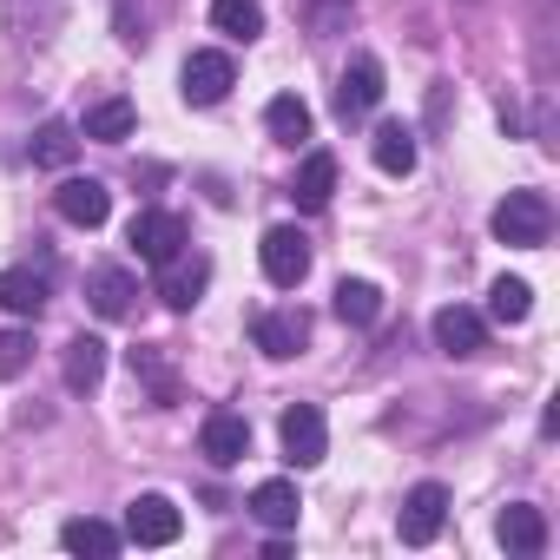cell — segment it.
<instances>
[{
	"label": "cell",
	"mask_w": 560,
	"mask_h": 560,
	"mask_svg": "<svg viewBox=\"0 0 560 560\" xmlns=\"http://www.w3.org/2000/svg\"><path fill=\"white\" fill-rule=\"evenodd\" d=\"M60 547H67V553H100V560H113V553L126 547V534L86 514V521H67V527H60Z\"/></svg>",
	"instance_id": "obj_22"
},
{
	"label": "cell",
	"mask_w": 560,
	"mask_h": 560,
	"mask_svg": "<svg viewBox=\"0 0 560 560\" xmlns=\"http://www.w3.org/2000/svg\"><path fill=\"white\" fill-rule=\"evenodd\" d=\"M132 250H139L145 264H172V257L185 250V218H178V211H139V218H132Z\"/></svg>",
	"instance_id": "obj_11"
},
{
	"label": "cell",
	"mask_w": 560,
	"mask_h": 560,
	"mask_svg": "<svg viewBox=\"0 0 560 560\" xmlns=\"http://www.w3.org/2000/svg\"><path fill=\"white\" fill-rule=\"evenodd\" d=\"M250 343H257L270 363H284V357H298V350L311 343V317H304V311H257V317H250Z\"/></svg>",
	"instance_id": "obj_6"
},
{
	"label": "cell",
	"mask_w": 560,
	"mask_h": 560,
	"mask_svg": "<svg viewBox=\"0 0 560 560\" xmlns=\"http://www.w3.org/2000/svg\"><path fill=\"white\" fill-rule=\"evenodd\" d=\"M481 343H488L481 311H468V304L435 311V350H442V357H481Z\"/></svg>",
	"instance_id": "obj_13"
},
{
	"label": "cell",
	"mask_w": 560,
	"mask_h": 560,
	"mask_svg": "<svg viewBox=\"0 0 560 560\" xmlns=\"http://www.w3.org/2000/svg\"><path fill=\"white\" fill-rule=\"evenodd\" d=\"M211 27L231 40H257L264 34V8L257 0H211Z\"/></svg>",
	"instance_id": "obj_26"
},
{
	"label": "cell",
	"mask_w": 560,
	"mask_h": 560,
	"mask_svg": "<svg viewBox=\"0 0 560 560\" xmlns=\"http://www.w3.org/2000/svg\"><path fill=\"white\" fill-rule=\"evenodd\" d=\"M165 277H159V298L172 304V311H191L198 298H205V284H211V257H172V264H159Z\"/></svg>",
	"instance_id": "obj_14"
},
{
	"label": "cell",
	"mask_w": 560,
	"mask_h": 560,
	"mask_svg": "<svg viewBox=\"0 0 560 560\" xmlns=\"http://www.w3.org/2000/svg\"><path fill=\"white\" fill-rule=\"evenodd\" d=\"M527 311H534L527 277H494V284H488V317L494 324H527Z\"/></svg>",
	"instance_id": "obj_25"
},
{
	"label": "cell",
	"mask_w": 560,
	"mask_h": 560,
	"mask_svg": "<svg viewBox=\"0 0 560 560\" xmlns=\"http://www.w3.org/2000/svg\"><path fill=\"white\" fill-rule=\"evenodd\" d=\"M185 534V514L165 501V494H139L132 508H126V540L132 547H172Z\"/></svg>",
	"instance_id": "obj_5"
},
{
	"label": "cell",
	"mask_w": 560,
	"mask_h": 560,
	"mask_svg": "<svg viewBox=\"0 0 560 560\" xmlns=\"http://www.w3.org/2000/svg\"><path fill=\"white\" fill-rule=\"evenodd\" d=\"M383 106V60L376 54H357L350 67H343V80H337V113L343 119H363V113H376Z\"/></svg>",
	"instance_id": "obj_7"
},
{
	"label": "cell",
	"mask_w": 560,
	"mask_h": 560,
	"mask_svg": "<svg viewBox=\"0 0 560 560\" xmlns=\"http://www.w3.org/2000/svg\"><path fill=\"white\" fill-rule=\"evenodd\" d=\"M337 317L357 324V330H370L383 317V291L370 284V277H343V284H337Z\"/></svg>",
	"instance_id": "obj_23"
},
{
	"label": "cell",
	"mask_w": 560,
	"mask_h": 560,
	"mask_svg": "<svg viewBox=\"0 0 560 560\" xmlns=\"http://www.w3.org/2000/svg\"><path fill=\"white\" fill-rule=\"evenodd\" d=\"M60 370H67V389H73V396L100 389V376H106V343H100V337H73Z\"/></svg>",
	"instance_id": "obj_21"
},
{
	"label": "cell",
	"mask_w": 560,
	"mask_h": 560,
	"mask_svg": "<svg viewBox=\"0 0 560 560\" xmlns=\"http://www.w3.org/2000/svg\"><path fill=\"white\" fill-rule=\"evenodd\" d=\"M73 152H80V126H67V119H47V126L34 132V165H47V172H67V165H73Z\"/></svg>",
	"instance_id": "obj_24"
},
{
	"label": "cell",
	"mask_w": 560,
	"mask_h": 560,
	"mask_svg": "<svg viewBox=\"0 0 560 560\" xmlns=\"http://www.w3.org/2000/svg\"><path fill=\"white\" fill-rule=\"evenodd\" d=\"M178 80H185V100H191V106H218V100L237 86V67H231V54H211V47H205V54L185 60Z\"/></svg>",
	"instance_id": "obj_9"
},
{
	"label": "cell",
	"mask_w": 560,
	"mask_h": 560,
	"mask_svg": "<svg viewBox=\"0 0 560 560\" xmlns=\"http://www.w3.org/2000/svg\"><path fill=\"white\" fill-rule=\"evenodd\" d=\"M277 435H284V462H291V468H317V462L330 455V429H324V409H311V402L284 409Z\"/></svg>",
	"instance_id": "obj_3"
},
{
	"label": "cell",
	"mask_w": 560,
	"mask_h": 560,
	"mask_svg": "<svg viewBox=\"0 0 560 560\" xmlns=\"http://www.w3.org/2000/svg\"><path fill=\"white\" fill-rule=\"evenodd\" d=\"M54 211H60L67 224H80V231H100V224L113 218V191H106L100 178H67V185L54 191Z\"/></svg>",
	"instance_id": "obj_10"
},
{
	"label": "cell",
	"mask_w": 560,
	"mask_h": 560,
	"mask_svg": "<svg viewBox=\"0 0 560 560\" xmlns=\"http://www.w3.org/2000/svg\"><path fill=\"white\" fill-rule=\"evenodd\" d=\"M370 159H376V172H389V178H409V172H416V132H409V126H376V139H370Z\"/></svg>",
	"instance_id": "obj_20"
},
{
	"label": "cell",
	"mask_w": 560,
	"mask_h": 560,
	"mask_svg": "<svg viewBox=\"0 0 560 560\" xmlns=\"http://www.w3.org/2000/svg\"><path fill=\"white\" fill-rule=\"evenodd\" d=\"M270 534H291L298 527V514H304V501H298V481H257L250 488V501H244Z\"/></svg>",
	"instance_id": "obj_15"
},
{
	"label": "cell",
	"mask_w": 560,
	"mask_h": 560,
	"mask_svg": "<svg viewBox=\"0 0 560 560\" xmlns=\"http://www.w3.org/2000/svg\"><path fill=\"white\" fill-rule=\"evenodd\" d=\"M47 298H54L47 270H27V264L0 270V311H14V317H40V311H47Z\"/></svg>",
	"instance_id": "obj_16"
},
{
	"label": "cell",
	"mask_w": 560,
	"mask_h": 560,
	"mask_svg": "<svg viewBox=\"0 0 560 560\" xmlns=\"http://www.w3.org/2000/svg\"><path fill=\"white\" fill-rule=\"evenodd\" d=\"M132 376H145L159 402H178V383H172V370L159 363V350H132Z\"/></svg>",
	"instance_id": "obj_29"
},
{
	"label": "cell",
	"mask_w": 560,
	"mask_h": 560,
	"mask_svg": "<svg viewBox=\"0 0 560 560\" xmlns=\"http://www.w3.org/2000/svg\"><path fill=\"white\" fill-rule=\"evenodd\" d=\"M494 534H501V547H508V553H521V560H534V553L547 547V521H540V508H527V501L501 508Z\"/></svg>",
	"instance_id": "obj_18"
},
{
	"label": "cell",
	"mask_w": 560,
	"mask_h": 560,
	"mask_svg": "<svg viewBox=\"0 0 560 560\" xmlns=\"http://www.w3.org/2000/svg\"><path fill=\"white\" fill-rule=\"evenodd\" d=\"M86 139H100V145H119V139H132V100H100L93 113H86V126H80Z\"/></svg>",
	"instance_id": "obj_27"
},
{
	"label": "cell",
	"mask_w": 560,
	"mask_h": 560,
	"mask_svg": "<svg viewBox=\"0 0 560 560\" xmlns=\"http://www.w3.org/2000/svg\"><path fill=\"white\" fill-rule=\"evenodd\" d=\"M119 40H126V47H139V40H145V34H139V21H132V0H119Z\"/></svg>",
	"instance_id": "obj_30"
},
{
	"label": "cell",
	"mask_w": 560,
	"mask_h": 560,
	"mask_svg": "<svg viewBox=\"0 0 560 560\" xmlns=\"http://www.w3.org/2000/svg\"><path fill=\"white\" fill-rule=\"evenodd\" d=\"M257 257H264V277H270L277 291H298L304 277H311V237H304L298 224H277V231H264Z\"/></svg>",
	"instance_id": "obj_2"
},
{
	"label": "cell",
	"mask_w": 560,
	"mask_h": 560,
	"mask_svg": "<svg viewBox=\"0 0 560 560\" xmlns=\"http://www.w3.org/2000/svg\"><path fill=\"white\" fill-rule=\"evenodd\" d=\"M330 191H337V152L317 145V152H304V165L291 178V198H298V211H324Z\"/></svg>",
	"instance_id": "obj_17"
},
{
	"label": "cell",
	"mask_w": 560,
	"mask_h": 560,
	"mask_svg": "<svg viewBox=\"0 0 560 560\" xmlns=\"http://www.w3.org/2000/svg\"><path fill=\"white\" fill-rule=\"evenodd\" d=\"M442 521H448V488H442V481H416L409 501H402V514H396V534H402L409 547H429V540L442 534Z\"/></svg>",
	"instance_id": "obj_4"
},
{
	"label": "cell",
	"mask_w": 560,
	"mask_h": 560,
	"mask_svg": "<svg viewBox=\"0 0 560 560\" xmlns=\"http://www.w3.org/2000/svg\"><path fill=\"white\" fill-rule=\"evenodd\" d=\"M264 126H270L277 145H311V132H317V119H311V106H304L298 93H277V100L264 106Z\"/></svg>",
	"instance_id": "obj_19"
},
{
	"label": "cell",
	"mask_w": 560,
	"mask_h": 560,
	"mask_svg": "<svg viewBox=\"0 0 560 560\" xmlns=\"http://www.w3.org/2000/svg\"><path fill=\"white\" fill-rule=\"evenodd\" d=\"M34 363V330H0V383H14Z\"/></svg>",
	"instance_id": "obj_28"
},
{
	"label": "cell",
	"mask_w": 560,
	"mask_h": 560,
	"mask_svg": "<svg viewBox=\"0 0 560 560\" xmlns=\"http://www.w3.org/2000/svg\"><path fill=\"white\" fill-rule=\"evenodd\" d=\"M132 298H139V277H132L126 264H100V270H86V304H93L106 324H119V317L132 311Z\"/></svg>",
	"instance_id": "obj_12"
},
{
	"label": "cell",
	"mask_w": 560,
	"mask_h": 560,
	"mask_svg": "<svg viewBox=\"0 0 560 560\" xmlns=\"http://www.w3.org/2000/svg\"><path fill=\"white\" fill-rule=\"evenodd\" d=\"M494 237L501 244H514V250H540L547 244V231H553V205L540 198V191H508L501 205H494Z\"/></svg>",
	"instance_id": "obj_1"
},
{
	"label": "cell",
	"mask_w": 560,
	"mask_h": 560,
	"mask_svg": "<svg viewBox=\"0 0 560 560\" xmlns=\"http://www.w3.org/2000/svg\"><path fill=\"white\" fill-rule=\"evenodd\" d=\"M198 448H205V462H211V468H237V462L250 455V422H244V416H231V409H211V416H205V429H198Z\"/></svg>",
	"instance_id": "obj_8"
}]
</instances>
